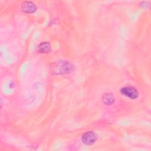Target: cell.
Listing matches in <instances>:
<instances>
[{
	"instance_id": "5b68a950",
	"label": "cell",
	"mask_w": 151,
	"mask_h": 151,
	"mask_svg": "<svg viewBox=\"0 0 151 151\" xmlns=\"http://www.w3.org/2000/svg\"><path fill=\"white\" fill-rule=\"evenodd\" d=\"M37 50L40 53L47 54L51 51V47L49 42L44 41L41 42L37 47Z\"/></svg>"
},
{
	"instance_id": "6da1fadb",
	"label": "cell",
	"mask_w": 151,
	"mask_h": 151,
	"mask_svg": "<svg viewBox=\"0 0 151 151\" xmlns=\"http://www.w3.org/2000/svg\"><path fill=\"white\" fill-rule=\"evenodd\" d=\"M74 65L68 61H58L52 64V71L57 75L67 74L72 72L74 70Z\"/></svg>"
},
{
	"instance_id": "7a4b0ae2",
	"label": "cell",
	"mask_w": 151,
	"mask_h": 151,
	"mask_svg": "<svg viewBox=\"0 0 151 151\" xmlns=\"http://www.w3.org/2000/svg\"><path fill=\"white\" fill-rule=\"evenodd\" d=\"M120 92L122 95L132 100H134L139 96V92L137 90L131 86H127L122 87L120 90Z\"/></svg>"
},
{
	"instance_id": "277c9868",
	"label": "cell",
	"mask_w": 151,
	"mask_h": 151,
	"mask_svg": "<svg viewBox=\"0 0 151 151\" xmlns=\"http://www.w3.org/2000/svg\"><path fill=\"white\" fill-rule=\"evenodd\" d=\"M21 9L25 13L32 14L37 11V6L31 1H24L22 4Z\"/></svg>"
},
{
	"instance_id": "3957f363",
	"label": "cell",
	"mask_w": 151,
	"mask_h": 151,
	"mask_svg": "<svg viewBox=\"0 0 151 151\" xmlns=\"http://www.w3.org/2000/svg\"><path fill=\"white\" fill-rule=\"evenodd\" d=\"M97 139L96 133L93 131H88L83 133L81 136V141L86 146L93 145Z\"/></svg>"
},
{
	"instance_id": "8992f818",
	"label": "cell",
	"mask_w": 151,
	"mask_h": 151,
	"mask_svg": "<svg viewBox=\"0 0 151 151\" xmlns=\"http://www.w3.org/2000/svg\"><path fill=\"white\" fill-rule=\"evenodd\" d=\"M102 101L106 105H111L114 102V97L113 94L106 93L102 97Z\"/></svg>"
}]
</instances>
